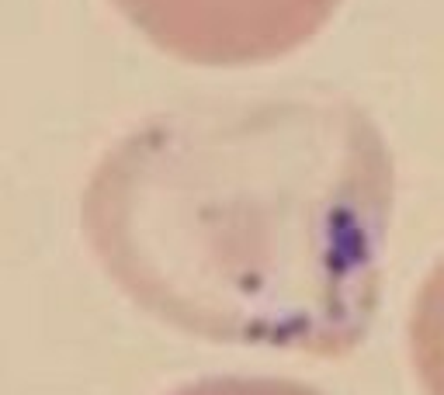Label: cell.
Segmentation results:
<instances>
[{
	"label": "cell",
	"mask_w": 444,
	"mask_h": 395,
	"mask_svg": "<svg viewBox=\"0 0 444 395\" xmlns=\"http://www.w3.org/2000/svg\"><path fill=\"white\" fill-rule=\"evenodd\" d=\"M396 159L340 94L202 104L97 159L80 233L125 298L212 340L347 357L382 302Z\"/></svg>",
	"instance_id": "6da1fadb"
},
{
	"label": "cell",
	"mask_w": 444,
	"mask_h": 395,
	"mask_svg": "<svg viewBox=\"0 0 444 395\" xmlns=\"http://www.w3.org/2000/svg\"><path fill=\"white\" fill-rule=\"evenodd\" d=\"M160 52L215 70L264 66L309 45L340 0H115Z\"/></svg>",
	"instance_id": "7a4b0ae2"
},
{
	"label": "cell",
	"mask_w": 444,
	"mask_h": 395,
	"mask_svg": "<svg viewBox=\"0 0 444 395\" xmlns=\"http://www.w3.org/2000/svg\"><path fill=\"white\" fill-rule=\"evenodd\" d=\"M409 360L427 395H444V257L424 277L409 312Z\"/></svg>",
	"instance_id": "3957f363"
},
{
	"label": "cell",
	"mask_w": 444,
	"mask_h": 395,
	"mask_svg": "<svg viewBox=\"0 0 444 395\" xmlns=\"http://www.w3.org/2000/svg\"><path fill=\"white\" fill-rule=\"evenodd\" d=\"M170 395H323L292 378H202Z\"/></svg>",
	"instance_id": "277c9868"
}]
</instances>
